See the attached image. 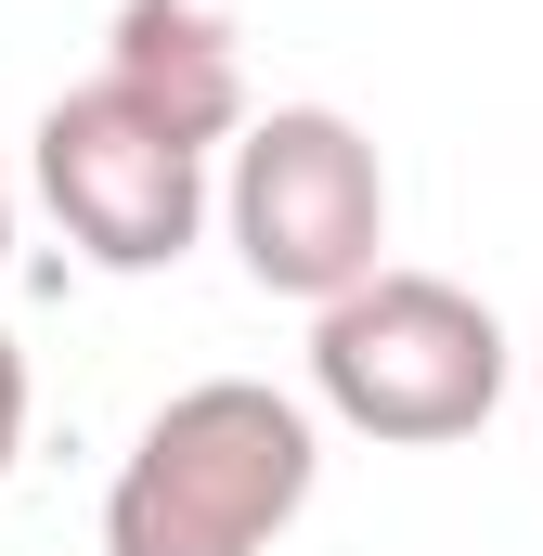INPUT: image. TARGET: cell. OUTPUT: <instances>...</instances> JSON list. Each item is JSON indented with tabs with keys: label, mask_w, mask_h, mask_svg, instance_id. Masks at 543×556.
<instances>
[{
	"label": "cell",
	"mask_w": 543,
	"mask_h": 556,
	"mask_svg": "<svg viewBox=\"0 0 543 556\" xmlns=\"http://www.w3.org/2000/svg\"><path fill=\"white\" fill-rule=\"evenodd\" d=\"M311 492V415L260 376H207L142 427L117 466L104 544L117 556H260Z\"/></svg>",
	"instance_id": "cell-1"
},
{
	"label": "cell",
	"mask_w": 543,
	"mask_h": 556,
	"mask_svg": "<svg viewBox=\"0 0 543 556\" xmlns=\"http://www.w3.org/2000/svg\"><path fill=\"white\" fill-rule=\"evenodd\" d=\"M311 376L376 440H466L492 415V389H505V324L440 273H376L324 311Z\"/></svg>",
	"instance_id": "cell-2"
},
{
	"label": "cell",
	"mask_w": 543,
	"mask_h": 556,
	"mask_svg": "<svg viewBox=\"0 0 543 556\" xmlns=\"http://www.w3.org/2000/svg\"><path fill=\"white\" fill-rule=\"evenodd\" d=\"M376 233H389V181H376V142L324 104H285L272 130H247L233 155V247L272 298H350L376 285Z\"/></svg>",
	"instance_id": "cell-3"
},
{
	"label": "cell",
	"mask_w": 543,
	"mask_h": 556,
	"mask_svg": "<svg viewBox=\"0 0 543 556\" xmlns=\"http://www.w3.org/2000/svg\"><path fill=\"white\" fill-rule=\"evenodd\" d=\"M39 194H52V220L104 273H155V260L194 247V142L168 130L155 104H130L117 78L65 91L39 117Z\"/></svg>",
	"instance_id": "cell-4"
},
{
	"label": "cell",
	"mask_w": 543,
	"mask_h": 556,
	"mask_svg": "<svg viewBox=\"0 0 543 556\" xmlns=\"http://www.w3.org/2000/svg\"><path fill=\"white\" fill-rule=\"evenodd\" d=\"M104 78H117L130 104H155L181 142H220V130H233V39H220L194 0H130Z\"/></svg>",
	"instance_id": "cell-5"
},
{
	"label": "cell",
	"mask_w": 543,
	"mask_h": 556,
	"mask_svg": "<svg viewBox=\"0 0 543 556\" xmlns=\"http://www.w3.org/2000/svg\"><path fill=\"white\" fill-rule=\"evenodd\" d=\"M13 427H26V363H13V337H0V466H13Z\"/></svg>",
	"instance_id": "cell-6"
},
{
	"label": "cell",
	"mask_w": 543,
	"mask_h": 556,
	"mask_svg": "<svg viewBox=\"0 0 543 556\" xmlns=\"http://www.w3.org/2000/svg\"><path fill=\"white\" fill-rule=\"evenodd\" d=\"M0 247H13V207H0Z\"/></svg>",
	"instance_id": "cell-7"
}]
</instances>
